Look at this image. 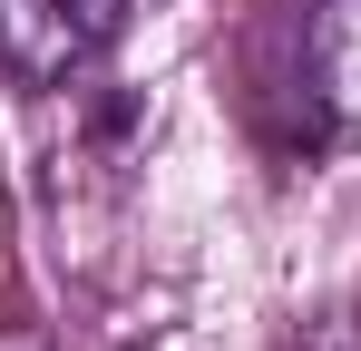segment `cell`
Listing matches in <instances>:
<instances>
[{"instance_id": "cell-1", "label": "cell", "mask_w": 361, "mask_h": 351, "mask_svg": "<svg viewBox=\"0 0 361 351\" xmlns=\"http://www.w3.org/2000/svg\"><path fill=\"white\" fill-rule=\"evenodd\" d=\"M137 0H0V68L20 88H68L88 58H108Z\"/></svg>"}, {"instance_id": "cell-2", "label": "cell", "mask_w": 361, "mask_h": 351, "mask_svg": "<svg viewBox=\"0 0 361 351\" xmlns=\"http://www.w3.org/2000/svg\"><path fill=\"white\" fill-rule=\"evenodd\" d=\"M312 351H361V332H352V322H322V332H312Z\"/></svg>"}]
</instances>
